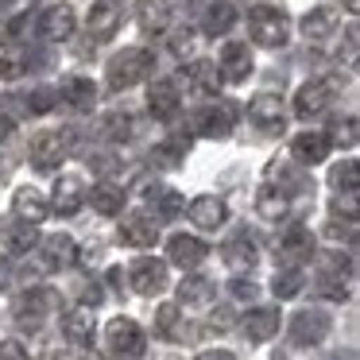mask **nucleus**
I'll use <instances>...</instances> for the list:
<instances>
[{"instance_id":"44","label":"nucleus","mask_w":360,"mask_h":360,"mask_svg":"<svg viewBox=\"0 0 360 360\" xmlns=\"http://www.w3.org/2000/svg\"><path fill=\"white\" fill-rule=\"evenodd\" d=\"M27 109L32 112H51L58 105V89H51V86H39V89H32V94H27Z\"/></svg>"},{"instance_id":"37","label":"nucleus","mask_w":360,"mask_h":360,"mask_svg":"<svg viewBox=\"0 0 360 360\" xmlns=\"http://www.w3.org/2000/svg\"><path fill=\"white\" fill-rule=\"evenodd\" d=\"M329 182H333L337 194H356V186H360V163H356V159L337 163L333 174H329Z\"/></svg>"},{"instance_id":"36","label":"nucleus","mask_w":360,"mask_h":360,"mask_svg":"<svg viewBox=\"0 0 360 360\" xmlns=\"http://www.w3.org/2000/svg\"><path fill=\"white\" fill-rule=\"evenodd\" d=\"M148 198L155 202V213H159L163 221H174V217H182V210H186V202H182V194H174V190H163V186L148 190Z\"/></svg>"},{"instance_id":"28","label":"nucleus","mask_w":360,"mask_h":360,"mask_svg":"<svg viewBox=\"0 0 360 360\" xmlns=\"http://www.w3.org/2000/svg\"><path fill=\"white\" fill-rule=\"evenodd\" d=\"M43 259H47V267H70L74 259H78V240L66 233H55L43 240Z\"/></svg>"},{"instance_id":"4","label":"nucleus","mask_w":360,"mask_h":360,"mask_svg":"<svg viewBox=\"0 0 360 360\" xmlns=\"http://www.w3.org/2000/svg\"><path fill=\"white\" fill-rule=\"evenodd\" d=\"M70 155V140H66L63 132H43L32 140V151H27V159H32L35 171H55V167H63V159Z\"/></svg>"},{"instance_id":"48","label":"nucleus","mask_w":360,"mask_h":360,"mask_svg":"<svg viewBox=\"0 0 360 360\" xmlns=\"http://www.w3.org/2000/svg\"><path fill=\"white\" fill-rule=\"evenodd\" d=\"M101 298H105L101 283H86V287H82V306H89V310H94V306H101Z\"/></svg>"},{"instance_id":"35","label":"nucleus","mask_w":360,"mask_h":360,"mask_svg":"<svg viewBox=\"0 0 360 360\" xmlns=\"http://www.w3.org/2000/svg\"><path fill=\"white\" fill-rule=\"evenodd\" d=\"M167 20H171V12H167L163 0H143V4H140V27L148 35L167 32Z\"/></svg>"},{"instance_id":"45","label":"nucleus","mask_w":360,"mask_h":360,"mask_svg":"<svg viewBox=\"0 0 360 360\" xmlns=\"http://www.w3.org/2000/svg\"><path fill=\"white\" fill-rule=\"evenodd\" d=\"M105 132H109L112 140H128V136L136 132V124H132V117H128V112H112L109 124H105Z\"/></svg>"},{"instance_id":"50","label":"nucleus","mask_w":360,"mask_h":360,"mask_svg":"<svg viewBox=\"0 0 360 360\" xmlns=\"http://www.w3.org/2000/svg\"><path fill=\"white\" fill-rule=\"evenodd\" d=\"M229 326H233V314H229V310H217L210 318V329H229Z\"/></svg>"},{"instance_id":"53","label":"nucleus","mask_w":360,"mask_h":360,"mask_svg":"<svg viewBox=\"0 0 360 360\" xmlns=\"http://www.w3.org/2000/svg\"><path fill=\"white\" fill-rule=\"evenodd\" d=\"M345 8H349V12H356V8H360V0H345Z\"/></svg>"},{"instance_id":"14","label":"nucleus","mask_w":360,"mask_h":360,"mask_svg":"<svg viewBox=\"0 0 360 360\" xmlns=\"http://www.w3.org/2000/svg\"><path fill=\"white\" fill-rule=\"evenodd\" d=\"M182 213H186V217L194 221L198 229H217V225H225V217H229L225 202H221L217 194H198Z\"/></svg>"},{"instance_id":"2","label":"nucleus","mask_w":360,"mask_h":360,"mask_svg":"<svg viewBox=\"0 0 360 360\" xmlns=\"http://www.w3.org/2000/svg\"><path fill=\"white\" fill-rule=\"evenodd\" d=\"M248 32H252V43H259V47H267V51L287 47V39H290L287 16H283L279 8H267V4H259V8L248 12Z\"/></svg>"},{"instance_id":"11","label":"nucleus","mask_w":360,"mask_h":360,"mask_svg":"<svg viewBox=\"0 0 360 360\" xmlns=\"http://www.w3.org/2000/svg\"><path fill=\"white\" fill-rule=\"evenodd\" d=\"M233 132V109L229 105H205L194 117V136H205V140H225Z\"/></svg>"},{"instance_id":"13","label":"nucleus","mask_w":360,"mask_h":360,"mask_svg":"<svg viewBox=\"0 0 360 360\" xmlns=\"http://www.w3.org/2000/svg\"><path fill=\"white\" fill-rule=\"evenodd\" d=\"M74 27H78V16H74L70 4H55V8H47L39 16V35L51 43H63L74 35Z\"/></svg>"},{"instance_id":"9","label":"nucleus","mask_w":360,"mask_h":360,"mask_svg":"<svg viewBox=\"0 0 360 360\" xmlns=\"http://www.w3.org/2000/svg\"><path fill=\"white\" fill-rule=\"evenodd\" d=\"M314 256V233L306 225H290L279 240V259L287 267H302Z\"/></svg>"},{"instance_id":"6","label":"nucleus","mask_w":360,"mask_h":360,"mask_svg":"<svg viewBox=\"0 0 360 360\" xmlns=\"http://www.w3.org/2000/svg\"><path fill=\"white\" fill-rule=\"evenodd\" d=\"M128 283H132V290H140V295H159V290H167V264L155 256H140L132 267H128Z\"/></svg>"},{"instance_id":"7","label":"nucleus","mask_w":360,"mask_h":360,"mask_svg":"<svg viewBox=\"0 0 360 360\" xmlns=\"http://www.w3.org/2000/svg\"><path fill=\"white\" fill-rule=\"evenodd\" d=\"M329 329H333V321H329L326 310H302L290 318V341L295 345H321L329 337Z\"/></svg>"},{"instance_id":"21","label":"nucleus","mask_w":360,"mask_h":360,"mask_svg":"<svg viewBox=\"0 0 360 360\" xmlns=\"http://www.w3.org/2000/svg\"><path fill=\"white\" fill-rule=\"evenodd\" d=\"M82 205H86V186H82V179H58L55 194H51V210L63 213V217H74Z\"/></svg>"},{"instance_id":"46","label":"nucleus","mask_w":360,"mask_h":360,"mask_svg":"<svg viewBox=\"0 0 360 360\" xmlns=\"http://www.w3.org/2000/svg\"><path fill=\"white\" fill-rule=\"evenodd\" d=\"M27 24H32V16H16V20H8V24H0V51L8 47L12 39H20V35L27 32Z\"/></svg>"},{"instance_id":"51","label":"nucleus","mask_w":360,"mask_h":360,"mask_svg":"<svg viewBox=\"0 0 360 360\" xmlns=\"http://www.w3.org/2000/svg\"><path fill=\"white\" fill-rule=\"evenodd\" d=\"M198 360H236V356L225 349H205V352H198Z\"/></svg>"},{"instance_id":"39","label":"nucleus","mask_w":360,"mask_h":360,"mask_svg":"<svg viewBox=\"0 0 360 360\" xmlns=\"http://www.w3.org/2000/svg\"><path fill=\"white\" fill-rule=\"evenodd\" d=\"M179 321H182V310L174 302H163L155 310V333L167 337V341H179Z\"/></svg>"},{"instance_id":"31","label":"nucleus","mask_w":360,"mask_h":360,"mask_svg":"<svg viewBox=\"0 0 360 360\" xmlns=\"http://www.w3.org/2000/svg\"><path fill=\"white\" fill-rule=\"evenodd\" d=\"M186 78H190V86H194L198 94H217V86H221L217 63H210V58H194L190 70H186Z\"/></svg>"},{"instance_id":"5","label":"nucleus","mask_w":360,"mask_h":360,"mask_svg":"<svg viewBox=\"0 0 360 360\" xmlns=\"http://www.w3.org/2000/svg\"><path fill=\"white\" fill-rule=\"evenodd\" d=\"M51 306H55V290H47V287L24 290V295L16 298V321H20V329H39Z\"/></svg>"},{"instance_id":"18","label":"nucleus","mask_w":360,"mask_h":360,"mask_svg":"<svg viewBox=\"0 0 360 360\" xmlns=\"http://www.w3.org/2000/svg\"><path fill=\"white\" fill-rule=\"evenodd\" d=\"M120 240H124L128 248H151V244L159 240V225L151 217H143V213H128V217L120 221Z\"/></svg>"},{"instance_id":"29","label":"nucleus","mask_w":360,"mask_h":360,"mask_svg":"<svg viewBox=\"0 0 360 360\" xmlns=\"http://www.w3.org/2000/svg\"><path fill=\"white\" fill-rule=\"evenodd\" d=\"M337 8H329V4H321V8H310L302 16V32H306V39H329L333 35V27H337Z\"/></svg>"},{"instance_id":"52","label":"nucleus","mask_w":360,"mask_h":360,"mask_svg":"<svg viewBox=\"0 0 360 360\" xmlns=\"http://www.w3.org/2000/svg\"><path fill=\"white\" fill-rule=\"evenodd\" d=\"M8 136H12V120L0 117V140H8Z\"/></svg>"},{"instance_id":"3","label":"nucleus","mask_w":360,"mask_h":360,"mask_svg":"<svg viewBox=\"0 0 360 360\" xmlns=\"http://www.w3.org/2000/svg\"><path fill=\"white\" fill-rule=\"evenodd\" d=\"M105 341H109L112 356H120V360H136V356H143V349H148L143 329L136 326L132 318H112L109 326H105Z\"/></svg>"},{"instance_id":"33","label":"nucleus","mask_w":360,"mask_h":360,"mask_svg":"<svg viewBox=\"0 0 360 360\" xmlns=\"http://www.w3.org/2000/svg\"><path fill=\"white\" fill-rule=\"evenodd\" d=\"M179 298L186 306H210L213 302V283L202 279V275H186L182 287H179Z\"/></svg>"},{"instance_id":"32","label":"nucleus","mask_w":360,"mask_h":360,"mask_svg":"<svg viewBox=\"0 0 360 360\" xmlns=\"http://www.w3.org/2000/svg\"><path fill=\"white\" fill-rule=\"evenodd\" d=\"M287 210H290V198L279 194L275 186H264V190L256 194V213H259V217L279 221V217H287Z\"/></svg>"},{"instance_id":"47","label":"nucleus","mask_w":360,"mask_h":360,"mask_svg":"<svg viewBox=\"0 0 360 360\" xmlns=\"http://www.w3.org/2000/svg\"><path fill=\"white\" fill-rule=\"evenodd\" d=\"M229 290H233V298H240V302H256V295H259V287L252 279H233Z\"/></svg>"},{"instance_id":"41","label":"nucleus","mask_w":360,"mask_h":360,"mask_svg":"<svg viewBox=\"0 0 360 360\" xmlns=\"http://www.w3.org/2000/svg\"><path fill=\"white\" fill-rule=\"evenodd\" d=\"M186 148H190V140H167V143H159L155 148V155H151V163L155 167H179L182 163V155H186Z\"/></svg>"},{"instance_id":"16","label":"nucleus","mask_w":360,"mask_h":360,"mask_svg":"<svg viewBox=\"0 0 360 360\" xmlns=\"http://www.w3.org/2000/svg\"><path fill=\"white\" fill-rule=\"evenodd\" d=\"M290 155H295L298 167H318V163H326V155H329V140L321 132H298L295 140H290Z\"/></svg>"},{"instance_id":"40","label":"nucleus","mask_w":360,"mask_h":360,"mask_svg":"<svg viewBox=\"0 0 360 360\" xmlns=\"http://www.w3.org/2000/svg\"><path fill=\"white\" fill-rule=\"evenodd\" d=\"M318 295H321V298H329V302H345V298H349V287H345V279H341V271H337V267L321 271V279H318Z\"/></svg>"},{"instance_id":"12","label":"nucleus","mask_w":360,"mask_h":360,"mask_svg":"<svg viewBox=\"0 0 360 360\" xmlns=\"http://www.w3.org/2000/svg\"><path fill=\"white\" fill-rule=\"evenodd\" d=\"M205 256H210V248H205V240H198V236L174 233L171 240H167V259L179 264V267H186V271H194Z\"/></svg>"},{"instance_id":"23","label":"nucleus","mask_w":360,"mask_h":360,"mask_svg":"<svg viewBox=\"0 0 360 360\" xmlns=\"http://www.w3.org/2000/svg\"><path fill=\"white\" fill-rule=\"evenodd\" d=\"M12 213L24 217V221H32V225H39V221L51 213V202L35 186H20L16 194H12Z\"/></svg>"},{"instance_id":"8","label":"nucleus","mask_w":360,"mask_h":360,"mask_svg":"<svg viewBox=\"0 0 360 360\" xmlns=\"http://www.w3.org/2000/svg\"><path fill=\"white\" fill-rule=\"evenodd\" d=\"M0 244L12 252V256H24V252H32L35 244H39V233H35V225L32 221H24V217H4L0 221Z\"/></svg>"},{"instance_id":"42","label":"nucleus","mask_w":360,"mask_h":360,"mask_svg":"<svg viewBox=\"0 0 360 360\" xmlns=\"http://www.w3.org/2000/svg\"><path fill=\"white\" fill-rule=\"evenodd\" d=\"M329 143H341V148H356V117H337L329 124Z\"/></svg>"},{"instance_id":"17","label":"nucleus","mask_w":360,"mask_h":360,"mask_svg":"<svg viewBox=\"0 0 360 360\" xmlns=\"http://www.w3.org/2000/svg\"><path fill=\"white\" fill-rule=\"evenodd\" d=\"M120 27V0H94L89 8V35L94 39H112Z\"/></svg>"},{"instance_id":"49","label":"nucleus","mask_w":360,"mask_h":360,"mask_svg":"<svg viewBox=\"0 0 360 360\" xmlns=\"http://www.w3.org/2000/svg\"><path fill=\"white\" fill-rule=\"evenodd\" d=\"M0 360H27V349L20 341H0Z\"/></svg>"},{"instance_id":"34","label":"nucleus","mask_w":360,"mask_h":360,"mask_svg":"<svg viewBox=\"0 0 360 360\" xmlns=\"http://www.w3.org/2000/svg\"><path fill=\"white\" fill-rule=\"evenodd\" d=\"M233 24H236V8L229 4V0L210 4V12H205V32H210V35H225V32H233Z\"/></svg>"},{"instance_id":"30","label":"nucleus","mask_w":360,"mask_h":360,"mask_svg":"<svg viewBox=\"0 0 360 360\" xmlns=\"http://www.w3.org/2000/svg\"><path fill=\"white\" fill-rule=\"evenodd\" d=\"M89 205H94L97 213H105V217H112V213L124 210V190H120L117 182H97L94 194H89Z\"/></svg>"},{"instance_id":"27","label":"nucleus","mask_w":360,"mask_h":360,"mask_svg":"<svg viewBox=\"0 0 360 360\" xmlns=\"http://www.w3.org/2000/svg\"><path fill=\"white\" fill-rule=\"evenodd\" d=\"M267 179H271V186L279 190V194H306V190H310V182H306V174L298 171L295 163H279V159H275L271 167H267Z\"/></svg>"},{"instance_id":"38","label":"nucleus","mask_w":360,"mask_h":360,"mask_svg":"<svg viewBox=\"0 0 360 360\" xmlns=\"http://www.w3.org/2000/svg\"><path fill=\"white\" fill-rule=\"evenodd\" d=\"M302 287H306V275H302V267H283V271H275V279H271V290H275V298H295Z\"/></svg>"},{"instance_id":"26","label":"nucleus","mask_w":360,"mask_h":360,"mask_svg":"<svg viewBox=\"0 0 360 360\" xmlns=\"http://www.w3.org/2000/svg\"><path fill=\"white\" fill-rule=\"evenodd\" d=\"M244 333L248 341H267V337L279 333V310L275 306H252L248 318H244Z\"/></svg>"},{"instance_id":"15","label":"nucleus","mask_w":360,"mask_h":360,"mask_svg":"<svg viewBox=\"0 0 360 360\" xmlns=\"http://www.w3.org/2000/svg\"><path fill=\"white\" fill-rule=\"evenodd\" d=\"M217 74L225 82H244L252 74V55L248 43H225V51L217 55Z\"/></svg>"},{"instance_id":"55","label":"nucleus","mask_w":360,"mask_h":360,"mask_svg":"<svg viewBox=\"0 0 360 360\" xmlns=\"http://www.w3.org/2000/svg\"><path fill=\"white\" fill-rule=\"evenodd\" d=\"M0 279H4V267H0Z\"/></svg>"},{"instance_id":"22","label":"nucleus","mask_w":360,"mask_h":360,"mask_svg":"<svg viewBox=\"0 0 360 360\" xmlns=\"http://www.w3.org/2000/svg\"><path fill=\"white\" fill-rule=\"evenodd\" d=\"M329 82H306L302 89L295 94V112L302 120H310V117H318V112H326V105H329Z\"/></svg>"},{"instance_id":"19","label":"nucleus","mask_w":360,"mask_h":360,"mask_svg":"<svg viewBox=\"0 0 360 360\" xmlns=\"http://www.w3.org/2000/svg\"><path fill=\"white\" fill-rule=\"evenodd\" d=\"M94 310L89 306H74V310L63 314V333L70 345H78V349H86V345H94Z\"/></svg>"},{"instance_id":"20","label":"nucleus","mask_w":360,"mask_h":360,"mask_svg":"<svg viewBox=\"0 0 360 360\" xmlns=\"http://www.w3.org/2000/svg\"><path fill=\"white\" fill-rule=\"evenodd\" d=\"M221 256H225V264L233 267V271H248V267L259 259V252H256V240H252V236L240 229V233H233V236L225 240Z\"/></svg>"},{"instance_id":"25","label":"nucleus","mask_w":360,"mask_h":360,"mask_svg":"<svg viewBox=\"0 0 360 360\" xmlns=\"http://www.w3.org/2000/svg\"><path fill=\"white\" fill-rule=\"evenodd\" d=\"M179 105H182V97H179V89H174V82H155V86L148 89V109L155 120H174Z\"/></svg>"},{"instance_id":"1","label":"nucleus","mask_w":360,"mask_h":360,"mask_svg":"<svg viewBox=\"0 0 360 360\" xmlns=\"http://www.w3.org/2000/svg\"><path fill=\"white\" fill-rule=\"evenodd\" d=\"M155 70V55L143 47H124L117 58H109V89H132Z\"/></svg>"},{"instance_id":"43","label":"nucleus","mask_w":360,"mask_h":360,"mask_svg":"<svg viewBox=\"0 0 360 360\" xmlns=\"http://www.w3.org/2000/svg\"><path fill=\"white\" fill-rule=\"evenodd\" d=\"M32 70V58L20 55V51H0V78H20V74Z\"/></svg>"},{"instance_id":"10","label":"nucleus","mask_w":360,"mask_h":360,"mask_svg":"<svg viewBox=\"0 0 360 360\" xmlns=\"http://www.w3.org/2000/svg\"><path fill=\"white\" fill-rule=\"evenodd\" d=\"M248 117L259 132H283V97L279 94H256L248 105Z\"/></svg>"},{"instance_id":"24","label":"nucleus","mask_w":360,"mask_h":360,"mask_svg":"<svg viewBox=\"0 0 360 360\" xmlns=\"http://www.w3.org/2000/svg\"><path fill=\"white\" fill-rule=\"evenodd\" d=\"M58 101L74 105V109H94V101H97L94 78H82V74H70V78H63V86H58Z\"/></svg>"},{"instance_id":"54","label":"nucleus","mask_w":360,"mask_h":360,"mask_svg":"<svg viewBox=\"0 0 360 360\" xmlns=\"http://www.w3.org/2000/svg\"><path fill=\"white\" fill-rule=\"evenodd\" d=\"M0 4H12V0H0Z\"/></svg>"}]
</instances>
